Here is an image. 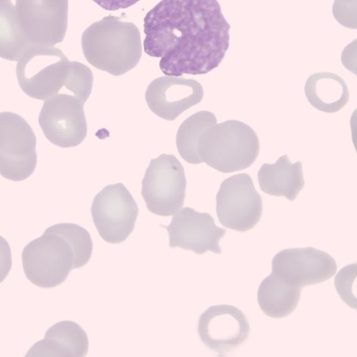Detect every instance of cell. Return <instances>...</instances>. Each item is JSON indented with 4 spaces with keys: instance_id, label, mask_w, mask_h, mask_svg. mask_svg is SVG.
I'll list each match as a JSON object with an SVG mask.
<instances>
[{
    "instance_id": "15",
    "label": "cell",
    "mask_w": 357,
    "mask_h": 357,
    "mask_svg": "<svg viewBox=\"0 0 357 357\" xmlns=\"http://www.w3.org/2000/svg\"><path fill=\"white\" fill-rule=\"evenodd\" d=\"M203 96L202 86L195 79L163 76L149 84L145 99L155 114L174 121L184 111L200 102Z\"/></svg>"
},
{
    "instance_id": "25",
    "label": "cell",
    "mask_w": 357,
    "mask_h": 357,
    "mask_svg": "<svg viewBox=\"0 0 357 357\" xmlns=\"http://www.w3.org/2000/svg\"><path fill=\"white\" fill-rule=\"evenodd\" d=\"M342 62L349 70L356 73V40L349 43L343 50Z\"/></svg>"
},
{
    "instance_id": "18",
    "label": "cell",
    "mask_w": 357,
    "mask_h": 357,
    "mask_svg": "<svg viewBox=\"0 0 357 357\" xmlns=\"http://www.w3.org/2000/svg\"><path fill=\"white\" fill-rule=\"evenodd\" d=\"M305 93L314 108L326 113L340 110L349 98L348 87L344 79L328 72L311 75L305 82Z\"/></svg>"
},
{
    "instance_id": "23",
    "label": "cell",
    "mask_w": 357,
    "mask_h": 357,
    "mask_svg": "<svg viewBox=\"0 0 357 357\" xmlns=\"http://www.w3.org/2000/svg\"><path fill=\"white\" fill-rule=\"evenodd\" d=\"M332 12L341 25L357 29V0H334Z\"/></svg>"
},
{
    "instance_id": "6",
    "label": "cell",
    "mask_w": 357,
    "mask_h": 357,
    "mask_svg": "<svg viewBox=\"0 0 357 357\" xmlns=\"http://www.w3.org/2000/svg\"><path fill=\"white\" fill-rule=\"evenodd\" d=\"M185 188L183 167L174 155L161 154L151 160L142 183V195L150 212L174 215L183 205Z\"/></svg>"
},
{
    "instance_id": "17",
    "label": "cell",
    "mask_w": 357,
    "mask_h": 357,
    "mask_svg": "<svg viewBox=\"0 0 357 357\" xmlns=\"http://www.w3.org/2000/svg\"><path fill=\"white\" fill-rule=\"evenodd\" d=\"M257 175L264 192L283 196L290 201L296 199L305 185L301 162L291 163L287 155H282L273 164L262 165Z\"/></svg>"
},
{
    "instance_id": "20",
    "label": "cell",
    "mask_w": 357,
    "mask_h": 357,
    "mask_svg": "<svg viewBox=\"0 0 357 357\" xmlns=\"http://www.w3.org/2000/svg\"><path fill=\"white\" fill-rule=\"evenodd\" d=\"M31 45L18 24L12 0H0V57L17 61Z\"/></svg>"
},
{
    "instance_id": "22",
    "label": "cell",
    "mask_w": 357,
    "mask_h": 357,
    "mask_svg": "<svg viewBox=\"0 0 357 357\" xmlns=\"http://www.w3.org/2000/svg\"><path fill=\"white\" fill-rule=\"evenodd\" d=\"M356 277V264H354L342 268L334 281L340 296L344 303L354 308L356 307V299L353 294L352 286Z\"/></svg>"
},
{
    "instance_id": "10",
    "label": "cell",
    "mask_w": 357,
    "mask_h": 357,
    "mask_svg": "<svg viewBox=\"0 0 357 357\" xmlns=\"http://www.w3.org/2000/svg\"><path fill=\"white\" fill-rule=\"evenodd\" d=\"M84 102L74 95L57 93L44 102L38 123L45 137L61 148L80 144L87 133Z\"/></svg>"
},
{
    "instance_id": "16",
    "label": "cell",
    "mask_w": 357,
    "mask_h": 357,
    "mask_svg": "<svg viewBox=\"0 0 357 357\" xmlns=\"http://www.w3.org/2000/svg\"><path fill=\"white\" fill-rule=\"evenodd\" d=\"M88 349L85 331L74 321H61L51 326L26 356L83 357Z\"/></svg>"
},
{
    "instance_id": "12",
    "label": "cell",
    "mask_w": 357,
    "mask_h": 357,
    "mask_svg": "<svg viewBox=\"0 0 357 357\" xmlns=\"http://www.w3.org/2000/svg\"><path fill=\"white\" fill-rule=\"evenodd\" d=\"M336 270V262L330 255L312 247L285 249L272 260V273L300 288L326 281Z\"/></svg>"
},
{
    "instance_id": "26",
    "label": "cell",
    "mask_w": 357,
    "mask_h": 357,
    "mask_svg": "<svg viewBox=\"0 0 357 357\" xmlns=\"http://www.w3.org/2000/svg\"><path fill=\"white\" fill-rule=\"evenodd\" d=\"M107 10H117L130 7L140 0H92Z\"/></svg>"
},
{
    "instance_id": "9",
    "label": "cell",
    "mask_w": 357,
    "mask_h": 357,
    "mask_svg": "<svg viewBox=\"0 0 357 357\" xmlns=\"http://www.w3.org/2000/svg\"><path fill=\"white\" fill-rule=\"evenodd\" d=\"M216 213L227 228L245 231L252 229L262 213V199L252 178L241 173L224 180L216 195Z\"/></svg>"
},
{
    "instance_id": "7",
    "label": "cell",
    "mask_w": 357,
    "mask_h": 357,
    "mask_svg": "<svg viewBox=\"0 0 357 357\" xmlns=\"http://www.w3.org/2000/svg\"><path fill=\"white\" fill-rule=\"evenodd\" d=\"M36 137L27 121L11 112H0V174L21 181L37 164Z\"/></svg>"
},
{
    "instance_id": "14",
    "label": "cell",
    "mask_w": 357,
    "mask_h": 357,
    "mask_svg": "<svg viewBox=\"0 0 357 357\" xmlns=\"http://www.w3.org/2000/svg\"><path fill=\"white\" fill-rule=\"evenodd\" d=\"M171 248L179 247L197 254L208 250L221 253L220 239L226 229L215 225L213 218L207 213H199L185 207L176 212L170 224L165 226Z\"/></svg>"
},
{
    "instance_id": "11",
    "label": "cell",
    "mask_w": 357,
    "mask_h": 357,
    "mask_svg": "<svg viewBox=\"0 0 357 357\" xmlns=\"http://www.w3.org/2000/svg\"><path fill=\"white\" fill-rule=\"evenodd\" d=\"M18 24L31 45L54 46L63 41L68 0H15Z\"/></svg>"
},
{
    "instance_id": "19",
    "label": "cell",
    "mask_w": 357,
    "mask_h": 357,
    "mask_svg": "<svg viewBox=\"0 0 357 357\" xmlns=\"http://www.w3.org/2000/svg\"><path fill=\"white\" fill-rule=\"evenodd\" d=\"M301 288L291 285L271 273L261 282L257 300L261 310L268 317L282 318L296 307Z\"/></svg>"
},
{
    "instance_id": "1",
    "label": "cell",
    "mask_w": 357,
    "mask_h": 357,
    "mask_svg": "<svg viewBox=\"0 0 357 357\" xmlns=\"http://www.w3.org/2000/svg\"><path fill=\"white\" fill-rule=\"evenodd\" d=\"M144 52L167 76L204 75L229 46L230 25L217 0H160L144 18Z\"/></svg>"
},
{
    "instance_id": "2",
    "label": "cell",
    "mask_w": 357,
    "mask_h": 357,
    "mask_svg": "<svg viewBox=\"0 0 357 357\" xmlns=\"http://www.w3.org/2000/svg\"><path fill=\"white\" fill-rule=\"evenodd\" d=\"M82 47L90 64L114 76L135 68L142 56L137 27L111 15L85 29L82 36Z\"/></svg>"
},
{
    "instance_id": "3",
    "label": "cell",
    "mask_w": 357,
    "mask_h": 357,
    "mask_svg": "<svg viewBox=\"0 0 357 357\" xmlns=\"http://www.w3.org/2000/svg\"><path fill=\"white\" fill-rule=\"evenodd\" d=\"M202 162L224 173L249 167L259 152V141L254 130L236 120H228L205 130L198 141Z\"/></svg>"
},
{
    "instance_id": "8",
    "label": "cell",
    "mask_w": 357,
    "mask_h": 357,
    "mask_svg": "<svg viewBox=\"0 0 357 357\" xmlns=\"http://www.w3.org/2000/svg\"><path fill=\"white\" fill-rule=\"evenodd\" d=\"M134 198L122 183L107 185L94 197L91 213L101 238L110 243L125 241L134 229L138 215Z\"/></svg>"
},
{
    "instance_id": "5",
    "label": "cell",
    "mask_w": 357,
    "mask_h": 357,
    "mask_svg": "<svg viewBox=\"0 0 357 357\" xmlns=\"http://www.w3.org/2000/svg\"><path fill=\"white\" fill-rule=\"evenodd\" d=\"M22 259L29 280L43 288L61 284L72 269L85 265L64 236L47 229L24 247Z\"/></svg>"
},
{
    "instance_id": "24",
    "label": "cell",
    "mask_w": 357,
    "mask_h": 357,
    "mask_svg": "<svg viewBox=\"0 0 357 357\" xmlns=\"http://www.w3.org/2000/svg\"><path fill=\"white\" fill-rule=\"evenodd\" d=\"M12 266V257L8 241L0 236V282L8 275Z\"/></svg>"
},
{
    "instance_id": "13",
    "label": "cell",
    "mask_w": 357,
    "mask_h": 357,
    "mask_svg": "<svg viewBox=\"0 0 357 357\" xmlns=\"http://www.w3.org/2000/svg\"><path fill=\"white\" fill-rule=\"evenodd\" d=\"M197 332L206 346L222 355L235 349L248 338L250 325L236 307L218 305L202 314Z\"/></svg>"
},
{
    "instance_id": "4",
    "label": "cell",
    "mask_w": 357,
    "mask_h": 357,
    "mask_svg": "<svg viewBox=\"0 0 357 357\" xmlns=\"http://www.w3.org/2000/svg\"><path fill=\"white\" fill-rule=\"evenodd\" d=\"M76 61H70L54 46L31 45L16 66L21 89L29 97L45 100L58 93L72 79Z\"/></svg>"
},
{
    "instance_id": "21",
    "label": "cell",
    "mask_w": 357,
    "mask_h": 357,
    "mask_svg": "<svg viewBox=\"0 0 357 357\" xmlns=\"http://www.w3.org/2000/svg\"><path fill=\"white\" fill-rule=\"evenodd\" d=\"M217 123L215 114L208 111H199L187 118L179 126L176 138V147L181 157L190 164L202 162L197 151L202 133Z\"/></svg>"
}]
</instances>
